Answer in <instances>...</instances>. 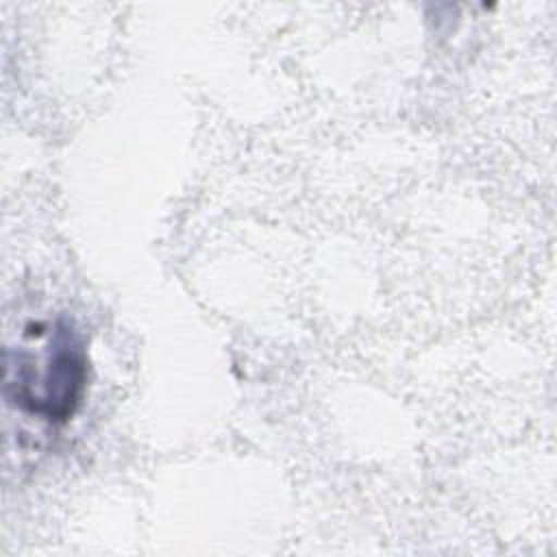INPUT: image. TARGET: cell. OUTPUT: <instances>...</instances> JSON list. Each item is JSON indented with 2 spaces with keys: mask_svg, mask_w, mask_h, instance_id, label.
I'll return each mask as SVG.
<instances>
[{
  "mask_svg": "<svg viewBox=\"0 0 557 557\" xmlns=\"http://www.w3.org/2000/svg\"><path fill=\"white\" fill-rule=\"evenodd\" d=\"M87 383V357L74 331L59 322L44 355L26 350L4 355V396L20 409L50 422H65L81 405Z\"/></svg>",
  "mask_w": 557,
  "mask_h": 557,
  "instance_id": "1",
  "label": "cell"
}]
</instances>
